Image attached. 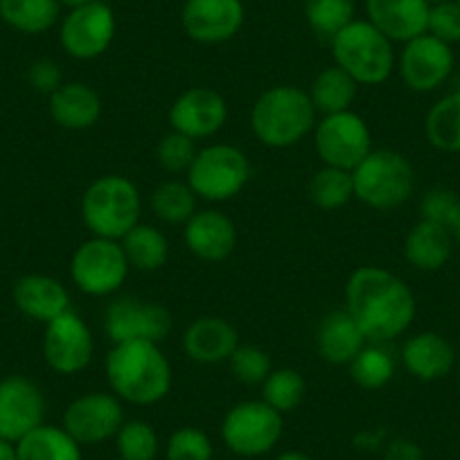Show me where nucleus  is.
I'll return each mask as SVG.
<instances>
[{
	"label": "nucleus",
	"mask_w": 460,
	"mask_h": 460,
	"mask_svg": "<svg viewBox=\"0 0 460 460\" xmlns=\"http://www.w3.org/2000/svg\"><path fill=\"white\" fill-rule=\"evenodd\" d=\"M285 420L264 400H249L235 404L224 415L221 440L233 454L242 458H260L280 442Z\"/></svg>",
	"instance_id": "6e6552de"
},
{
	"label": "nucleus",
	"mask_w": 460,
	"mask_h": 460,
	"mask_svg": "<svg viewBox=\"0 0 460 460\" xmlns=\"http://www.w3.org/2000/svg\"><path fill=\"white\" fill-rule=\"evenodd\" d=\"M368 21L393 43H406L427 32L429 5L424 0H366Z\"/></svg>",
	"instance_id": "5701e85b"
},
{
	"label": "nucleus",
	"mask_w": 460,
	"mask_h": 460,
	"mask_svg": "<svg viewBox=\"0 0 460 460\" xmlns=\"http://www.w3.org/2000/svg\"><path fill=\"white\" fill-rule=\"evenodd\" d=\"M197 152V140L188 138V136L179 134V131H170L158 143L156 161L170 174H185L190 170V165H192Z\"/></svg>",
	"instance_id": "ea45409f"
},
{
	"label": "nucleus",
	"mask_w": 460,
	"mask_h": 460,
	"mask_svg": "<svg viewBox=\"0 0 460 460\" xmlns=\"http://www.w3.org/2000/svg\"><path fill=\"white\" fill-rule=\"evenodd\" d=\"M400 359L406 373L420 382H438L456 368L454 345L438 332H418L409 336L402 345Z\"/></svg>",
	"instance_id": "aec40b11"
},
{
	"label": "nucleus",
	"mask_w": 460,
	"mask_h": 460,
	"mask_svg": "<svg viewBox=\"0 0 460 460\" xmlns=\"http://www.w3.org/2000/svg\"><path fill=\"white\" fill-rule=\"evenodd\" d=\"M456 3H458V5H460V0H456Z\"/></svg>",
	"instance_id": "603ef678"
},
{
	"label": "nucleus",
	"mask_w": 460,
	"mask_h": 460,
	"mask_svg": "<svg viewBox=\"0 0 460 460\" xmlns=\"http://www.w3.org/2000/svg\"><path fill=\"white\" fill-rule=\"evenodd\" d=\"M183 240L190 253L199 260L224 262L237 246L235 221L215 208L197 210L183 226Z\"/></svg>",
	"instance_id": "6ab92c4d"
},
{
	"label": "nucleus",
	"mask_w": 460,
	"mask_h": 460,
	"mask_svg": "<svg viewBox=\"0 0 460 460\" xmlns=\"http://www.w3.org/2000/svg\"><path fill=\"white\" fill-rule=\"evenodd\" d=\"M253 176L249 156L233 145H208L199 149L192 165L185 172V181L199 199L224 203L235 199Z\"/></svg>",
	"instance_id": "0eeeda50"
},
{
	"label": "nucleus",
	"mask_w": 460,
	"mask_h": 460,
	"mask_svg": "<svg viewBox=\"0 0 460 460\" xmlns=\"http://www.w3.org/2000/svg\"><path fill=\"white\" fill-rule=\"evenodd\" d=\"M348 368H350L352 382L366 391H379L395 377V359L391 350L384 348V343L366 345Z\"/></svg>",
	"instance_id": "473e14b6"
},
{
	"label": "nucleus",
	"mask_w": 460,
	"mask_h": 460,
	"mask_svg": "<svg viewBox=\"0 0 460 460\" xmlns=\"http://www.w3.org/2000/svg\"><path fill=\"white\" fill-rule=\"evenodd\" d=\"M19 460H82V445L57 424H46L30 431L16 442Z\"/></svg>",
	"instance_id": "bb28decb"
},
{
	"label": "nucleus",
	"mask_w": 460,
	"mask_h": 460,
	"mask_svg": "<svg viewBox=\"0 0 460 460\" xmlns=\"http://www.w3.org/2000/svg\"><path fill=\"white\" fill-rule=\"evenodd\" d=\"M458 201L460 197L454 192V190L431 188L424 192L422 201H420V215H422V219L447 226V221H449V217L454 215Z\"/></svg>",
	"instance_id": "79ce46f5"
},
{
	"label": "nucleus",
	"mask_w": 460,
	"mask_h": 460,
	"mask_svg": "<svg viewBox=\"0 0 460 460\" xmlns=\"http://www.w3.org/2000/svg\"><path fill=\"white\" fill-rule=\"evenodd\" d=\"M424 3H427L429 7H433V5H440V3H447V0H424Z\"/></svg>",
	"instance_id": "8fccbe9b"
},
{
	"label": "nucleus",
	"mask_w": 460,
	"mask_h": 460,
	"mask_svg": "<svg viewBox=\"0 0 460 460\" xmlns=\"http://www.w3.org/2000/svg\"><path fill=\"white\" fill-rule=\"evenodd\" d=\"M314 149L323 165L352 172L373 152V134L355 111L323 115L314 127Z\"/></svg>",
	"instance_id": "9d476101"
},
{
	"label": "nucleus",
	"mask_w": 460,
	"mask_h": 460,
	"mask_svg": "<svg viewBox=\"0 0 460 460\" xmlns=\"http://www.w3.org/2000/svg\"><path fill=\"white\" fill-rule=\"evenodd\" d=\"M305 19L318 39L332 41L355 21V0H307Z\"/></svg>",
	"instance_id": "f704fd0d"
},
{
	"label": "nucleus",
	"mask_w": 460,
	"mask_h": 460,
	"mask_svg": "<svg viewBox=\"0 0 460 460\" xmlns=\"http://www.w3.org/2000/svg\"><path fill=\"white\" fill-rule=\"evenodd\" d=\"M307 393V382L296 368H276L271 370L262 384V400L278 413H291L298 409Z\"/></svg>",
	"instance_id": "c9c22d12"
},
{
	"label": "nucleus",
	"mask_w": 460,
	"mask_h": 460,
	"mask_svg": "<svg viewBox=\"0 0 460 460\" xmlns=\"http://www.w3.org/2000/svg\"><path fill=\"white\" fill-rule=\"evenodd\" d=\"M125 424L122 400L113 393L93 391L70 402L61 418V427L82 447L111 440Z\"/></svg>",
	"instance_id": "2eb2a0df"
},
{
	"label": "nucleus",
	"mask_w": 460,
	"mask_h": 460,
	"mask_svg": "<svg viewBox=\"0 0 460 460\" xmlns=\"http://www.w3.org/2000/svg\"><path fill=\"white\" fill-rule=\"evenodd\" d=\"M345 312L368 343H388L406 334L418 314L413 289L384 267H359L345 282Z\"/></svg>",
	"instance_id": "f257e3e1"
},
{
	"label": "nucleus",
	"mask_w": 460,
	"mask_h": 460,
	"mask_svg": "<svg viewBox=\"0 0 460 460\" xmlns=\"http://www.w3.org/2000/svg\"><path fill=\"white\" fill-rule=\"evenodd\" d=\"M384 460H424V451L411 438H393L384 449Z\"/></svg>",
	"instance_id": "c03bdc74"
},
{
	"label": "nucleus",
	"mask_w": 460,
	"mask_h": 460,
	"mask_svg": "<svg viewBox=\"0 0 460 460\" xmlns=\"http://www.w3.org/2000/svg\"><path fill=\"white\" fill-rule=\"evenodd\" d=\"M334 66L343 68L359 86L388 82L397 64L395 48L368 19H355L330 41Z\"/></svg>",
	"instance_id": "39448f33"
},
{
	"label": "nucleus",
	"mask_w": 460,
	"mask_h": 460,
	"mask_svg": "<svg viewBox=\"0 0 460 460\" xmlns=\"http://www.w3.org/2000/svg\"><path fill=\"white\" fill-rule=\"evenodd\" d=\"M113 460H122V458H113Z\"/></svg>",
	"instance_id": "864d4df0"
},
{
	"label": "nucleus",
	"mask_w": 460,
	"mask_h": 460,
	"mask_svg": "<svg viewBox=\"0 0 460 460\" xmlns=\"http://www.w3.org/2000/svg\"><path fill=\"white\" fill-rule=\"evenodd\" d=\"M88 3H93V0H59V5L68 7V10H77V7L88 5Z\"/></svg>",
	"instance_id": "09e8293b"
},
{
	"label": "nucleus",
	"mask_w": 460,
	"mask_h": 460,
	"mask_svg": "<svg viewBox=\"0 0 460 460\" xmlns=\"http://www.w3.org/2000/svg\"><path fill=\"white\" fill-rule=\"evenodd\" d=\"M59 0H0V19L21 34H43L59 21Z\"/></svg>",
	"instance_id": "7c9ffc66"
},
{
	"label": "nucleus",
	"mask_w": 460,
	"mask_h": 460,
	"mask_svg": "<svg viewBox=\"0 0 460 460\" xmlns=\"http://www.w3.org/2000/svg\"><path fill=\"white\" fill-rule=\"evenodd\" d=\"M316 115L307 91L294 84H280L267 88L255 100L251 109V129L264 147L287 149L314 131Z\"/></svg>",
	"instance_id": "7ed1b4c3"
},
{
	"label": "nucleus",
	"mask_w": 460,
	"mask_h": 460,
	"mask_svg": "<svg viewBox=\"0 0 460 460\" xmlns=\"http://www.w3.org/2000/svg\"><path fill=\"white\" fill-rule=\"evenodd\" d=\"M230 370L235 375L237 382L246 384V386H262L264 379L271 375V357L258 348V345H237V350L230 355L228 359Z\"/></svg>",
	"instance_id": "4c0bfd02"
},
{
	"label": "nucleus",
	"mask_w": 460,
	"mask_h": 460,
	"mask_svg": "<svg viewBox=\"0 0 460 460\" xmlns=\"http://www.w3.org/2000/svg\"><path fill=\"white\" fill-rule=\"evenodd\" d=\"M199 197L188 181H165L152 192V212L165 224H188L197 212Z\"/></svg>",
	"instance_id": "72a5a7b5"
},
{
	"label": "nucleus",
	"mask_w": 460,
	"mask_h": 460,
	"mask_svg": "<svg viewBox=\"0 0 460 460\" xmlns=\"http://www.w3.org/2000/svg\"><path fill=\"white\" fill-rule=\"evenodd\" d=\"M427 32L440 41L460 43V5L456 0H447L440 5L429 7V25Z\"/></svg>",
	"instance_id": "a19ab883"
},
{
	"label": "nucleus",
	"mask_w": 460,
	"mask_h": 460,
	"mask_svg": "<svg viewBox=\"0 0 460 460\" xmlns=\"http://www.w3.org/2000/svg\"><path fill=\"white\" fill-rule=\"evenodd\" d=\"M240 345V334L226 318L201 316L183 332V352L203 366L224 364Z\"/></svg>",
	"instance_id": "412c9836"
},
{
	"label": "nucleus",
	"mask_w": 460,
	"mask_h": 460,
	"mask_svg": "<svg viewBox=\"0 0 460 460\" xmlns=\"http://www.w3.org/2000/svg\"><path fill=\"white\" fill-rule=\"evenodd\" d=\"M167 120L172 131H179L188 138H212L228 122V104L215 88L192 86L172 102Z\"/></svg>",
	"instance_id": "dca6fc26"
},
{
	"label": "nucleus",
	"mask_w": 460,
	"mask_h": 460,
	"mask_svg": "<svg viewBox=\"0 0 460 460\" xmlns=\"http://www.w3.org/2000/svg\"><path fill=\"white\" fill-rule=\"evenodd\" d=\"M215 447L206 431L197 427H181L167 438V460H212Z\"/></svg>",
	"instance_id": "58836bf2"
},
{
	"label": "nucleus",
	"mask_w": 460,
	"mask_h": 460,
	"mask_svg": "<svg viewBox=\"0 0 460 460\" xmlns=\"http://www.w3.org/2000/svg\"><path fill=\"white\" fill-rule=\"evenodd\" d=\"M458 373H460V361H458Z\"/></svg>",
	"instance_id": "3c124183"
},
{
	"label": "nucleus",
	"mask_w": 460,
	"mask_h": 460,
	"mask_svg": "<svg viewBox=\"0 0 460 460\" xmlns=\"http://www.w3.org/2000/svg\"><path fill=\"white\" fill-rule=\"evenodd\" d=\"M12 300L23 316L39 323H50L70 309V294L57 278L30 273L12 287Z\"/></svg>",
	"instance_id": "4be33fe9"
},
{
	"label": "nucleus",
	"mask_w": 460,
	"mask_h": 460,
	"mask_svg": "<svg viewBox=\"0 0 460 460\" xmlns=\"http://www.w3.org/2000/svg\"><path fill=\"white\" fill-rule=\"evenodd\" d=\"M366 345H368V339L345 309L327 314L316 330L318 355L332 366H350Z\"/></svg>",
	"instance_id": "393cba45"
},
{
	"label": "nucleus",
	"mask_w": 460,
	"mask_h": 460,
	"mask_svg": "<svg viewBox=\"0 0 460 460\" xmlns=\"http://www.w3.org/2000/svg\"><path fill=\"white\" fill-rule=\"evenodd\" d=\"M115 39V14L106 3L93 0L88 5L68 10L59 25V43L68 57L91 61L104 55Z\"/></svg>",
	"instance_id": "9b49d317"
},
{
	"label": "nucleus",
	"mask_w": 460,
	"mask_h": 460,
	"mask_svg": "<svg viewBox=\"0 0 460 460\" xmlns=\"http://www.w3.org/2000/svg\"><path fill=\"white\" fill-rule=\"evenodd\" d=\"M50 118L68 131L91 129L102 118V97L95 88L84 82H64L48 95Z\"/></svg>",
	"instance_id": "b1692460"
},
{
	"label": "nucleus",
	"mask_w": 460,
	"mask_h": 460,
	"mask_svg": "<svg viewBox=\"0 0 460 460\" xmlns=\"http://www.w3.org/2000/svg\"><path fill=\"white\" fill-rule=\"evenodd\" d=\"M309 199L321 210H339L355 199L352 172L323 165L309 181Z\"/></svg>",
	"instance_id": "2f4dec72"
},
{
	"label": "nucleus",
	"mask_w": 460,
	"mask_h": 460,
	"mask_svg": "<svg viewBox=\"0 0 460 460\" xmlns=\"http://www.w3.org/2000/svg\"><path fill=\"white\" fill-rule=\"evenodd\" d=\"M104 332L113 345L127 341L163 343L172 332V314L158 303L122 296L106 307Z\"/></svg>",
	"instance_id": "f8f14e48"
},
{
	"label": "nucleus",
	"mask_w": 460,
	"mask_h": 460,
	"mask_svg": "<svg viewBox=\"0 0 460 460\" xmlns=\"http://www.w3.org/2000/svg\"><path fill=\"white\" fill-rule=\"evenodd\" d=\"M456 66L449 43L431 37L429 32L404 43L397 59V70L406 88L413 93H433L445 86Z\"/></svg>",
	"instance_id": "4468645a"
},
{
	"label": "nucleus",
	"mask_w": 460,
	"mask_h": 460,
	"mask_svg": "<svg viewBox=\"0 0 460 460\" xmlns=\"http://www.w3.org/2000/svg\"><path fill=\"white\" fill-rule=\"evenodd\" d=\"M143 197L127 176L106 174L93 181L82 197V219L93 237L118 240L140 224Z\"/></svg>",
	"instance_id": "20e7f679"
},
{
	"label": "nucleus",
	"mask_w": 460,
	"mask_h": 460,
	"mask_svg": "<svg viewBox=\"0 0 460 460\" xmlns=\"http://www.w3.org/2000/svg\"><path fill=\"white\" fill-rule=\"evenodd\" d=\"M28 82L34 91L43 93V95H52L64 84V73H61V66L57 61L37 59L28 68Z\"/></svg>",
	"instance_id": "37998d69"
},
{
	"label": "nucleus",
	"mask_w": 460,
	"mask_h": 460,
	"mask_svg": "<svg viewBox=\"0 0 460 460\" xmlns=\"http://www.w3.org/2000/svg\"><path fill=\"white\" fill-rule=\"evenodd\" d=\"M307 93L316 113H343V111H352L357 93H359V84L345 73L343 68L330 66V68L321 70V73L314 77L312 88H309Z\"/></svg>",
	"instance_id": "cd10ccee"
},
{
	"label": "nucleus",
	"mask_w": 460,
	"mask_h": 460,
	"mask_svg": "<svg viewBox=\"0 0 460 460\" xmlns=\"http://www.w3.org/2000/svg\"><path fill=\"white\" fill-rule=\"evenodd\" d=\"M115 449L122 460H156L161 442L156 429L145 420H125L115 433Z\"/></svg>",
	"instance_id": "e433bc0d"
},
{
	"label": "nucleus",
	"mask_w": 460,
	"mask_h": 460,
	"mask_svg": "<svg viewBox=\"0 0 460 460\" xmlns=\"http://www.w3.org/2000/svg\"><path fill=\"white\" fill-rule=\"evenodd\" d=\"M244 16L242 0H185L181 23L192 41L217 46L240 32Z\"/></svg>",
	"instance_id": "a211bd4d"
},
{
	"label": "nucleus",
	"mask_w": 460,
	"mask_h": 460,
	"mask_svg": "<svg viewBox=\"0 0 460 460\" xmlns=\"http://www.w3.org/2000/svg\"><path fill=\"white\" fill-rule=\"evenodd\" d=\"M120 244L127 255V262H129V267L136 269V271L154 273L158 271V269L165 267L167 258H170L167 237L163 235L156 226L143 224V221L122 237Z\"/></svg>",
	"instance_id": "c85d7f7f"
},
{
	"label": "nucleus",
	"mask_w": 460,
	"mask_h": 460,
	"mask_svg": "<svg viewBox=\"0 0 460 460\" xmlns=\"http://www.w3.org/2000/svg\"><path fill=\"white\" fill-rule=\"evenodd\" d=\"M0 460H19L16 442L3 440V438H0Z\"/></svg>",
	"instance_id": "49530a36"
},
{
	"label": "nucleus",
	"mask_w": 460,
	"mask_h": 460,
	"mask_svg": "<svg viewBox=\"0 0 460 460\" xmlns=\"http://www.w3.org/2000/svg\"><path fill=\"white\" fill-rule=\"evenodd\" d=\"M454 237L449 228L436 221L420 219L404 240V258L413 269L424 273H436L454 255Z\"/></svg>",
	"instance_id": "a878e982"
},
{
	"label": "nucleus",
	"mask_w": 460,
	"mask_h": 460,
	"mask_svg": "<svg viewBox=\"0 0 460 460\" xmlns=\"http://www.w3.org/2000/svg\"><path fill=\"white\" fill-rule=\"evenodd\" d=\"M46 418V397L32 379L10 375L0 379V438L19 442Z\"/></svg>",
	"instance_id": "f3484780"
},
{
	"label": "nucleus",
	"mask_w": 460,
	"mask_h": 460,
	"mask_svg": "<svg viewBox=\"0 0 460 460\" xmlns=\"http://www.w3.org/2000/svg\"><path fill=\"white\" fill-rule=\"evenodd\" d=\"M447 228H449L451 237H454V244L460 246V201L458 206H456L454 215H451L449 221H447Z\"/></svg>",
	"instance_id": "a18cd8bd"
},
{
	"label": "nucleus",
	"mask_w": 460,
	"mask_h": 460,
	"mask_svg": "<svg viewBox=\"0 0 460 460\" xmlns=\"http://www.w3.org/2000/svg\"><path fill=\"white\" fill-rule=\"evenodd\" d=\"M95 341L91 327L73 309L46 323L43 330V359L55 373L77 375L93 361Z\"/></svg>",
	"instance_id": "ddd939ff"
},
{
	"label": "nucleus",
	"mask_w": 460,
	"mask_h": 460,
	"mask_svg": "<svg viewBox=\"0 0 460 460\" xmlns=\"http://www.w3.org/2000/svg\"><path fill=\"white\" fill-rule=\"evenodd\" d=\"M276 460H314L312 456L303 454V451H285V454L278 456Z\"/></svg>",
	"instance_id": "de8ad7c7"
},
{
	"label": "nucleus",
	"mask_w": 460,
	"mask_h": 460,
	"mask_svg": "<svg viewBox=\"0 0 460 460\" xmlns=\"http://www.w3.org/2000/svg\"><path fill=\"white\" fill-rule=\"evenodd\" d=\"M355 197L373 210H393L411 199L415 190V167L395 149H373L352 170Z\"/></svg>",
	"instance_id": "423d86ee"
},
{
	"label": "nucleus",
	"mask_w": 460,
	"mask_h": 460,
	"mask_svg": "<svg viewBox=\"0 0 460 460\" xmlns=\"http://www.w3.org/2000/svg\"><path fill=\"white\" fill-rule=\"evenodd\" d=\"M424 134L438 152L460 154V91L447 93L429 109Z\"/></svg>",
	"instance_id": "c756f323"
},
{
	"label": "nucleus",
	"mask_w": 460,
	"mask_h": 460,
	"mask_svg": "<svg viewBox=\"0 0 460 460\" xmlns=\"http://www.w3.org/2000/svg\"><path fill=\"white\" fill-rule=\"evenodd\" d=\"M131 267L118 240L91 237L82 242L70 260V278L82 294L93 298L113 296L122 289Z\"/></svg>",
	"instance_id": "1a4fd4ad"
},
{
	"label": "nucleus",
	"mask_w": 460,
	"mask_h": 460,
	"mask_svg": "<svg viewBox=\"0 0 460 460\" xmlns=\"http://www.w3.org/2000/svg\"><path fill=\"white\" fill-rule=\"evenodd\" d=\"M106 379L115 397L136 406L158 404L174 384L170 359L152 341L115 343L106 357Z\"/></svg>",
	"instance_id": "f03ea898"
}]
</instances>
